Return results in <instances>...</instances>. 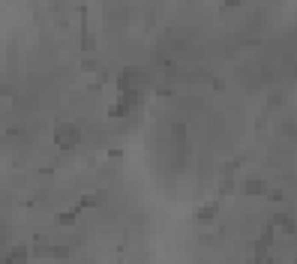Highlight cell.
Wrapping results in <instances>:
<instances>
[{
	"label": "cell",
	"instance_id": "1",
	"mask_svg": "<svg viewBox=\"0 0 297 264\" xmlns=\"http://www.w3.org/2000/svg\"><path fill=\"white\" fill-rule=\"evenodd\" d=\"M54 141H57V147L69 150V147H75L81 141V132H78V126H63L60 132H54Z\"/></svg>",
	"mask_w": 297,
	"mask_h": 264
},
{
	"label": "cell",
	"instance_id": "2",
	"mask_svg": "<svg viewBox=\"0 0 297 264\" xmlns=\"http://www.w3.org/2000/svg\"><path fill=\"white\" fill-rule=\"evenodd\" d=\"M243 189H246V192H252V195H258V192H264V183H261V177H249V180L243 183Z\"/></svg>",
	"mask_w": 297,
	"mask_h": 264
}]
</instances>
